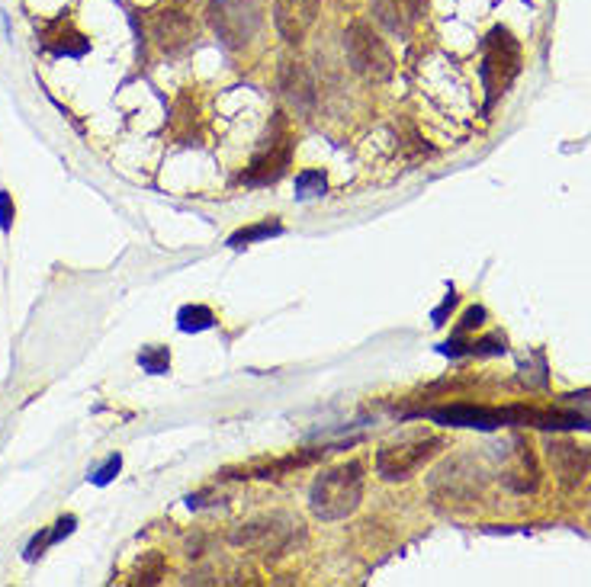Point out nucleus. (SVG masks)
Listing matches in <instances>:
<instances>
[{"label": "nucleus", "mask_w": 591, "mask_h": 587, "mask_svg": "<svg viewBox=\"0 0 591 587\" xmlns=\"http://www.w3.org/2000/svg\"><path fill=\"white\" fill-rule=\"evenodd\" d=\"M155 39L164 52H177V49H184V45L193 39V23L190 17H184V13H177V10H168V13H161V17L155 20Z\"/></svg>", "instance_id": "9b49d317"}, {"label": "nucleus", "mask_w": 591, "mask_h": 587, "mask_svg": "<svg viewBox=\"0 0 591 587\" xmlns=\"http://www.w3.org/2000/svg\"><path fill=\"white\" fill-rule=\"evenodd\" d=\"M437 450H441V440L437 437L389 443L376 453V469H380V475L386 478V482H399V478H408L415 469H421Z\"/></svg>", "instance_id": "39448f33"}, {"label": "nucleus", "mask_w": 591, "mask_h": 587, "mask_svg": "<svg viewBox=\"0 0 591 587\" xmlns=\"http://www.w3.org/2000/svg\"><path fill=\"white\" fill-rule=\"evenodd\" d=\"M290 154H293V145H290V138L280 135V142H264V148L254 154V161L251 167L245 171V183H274L280 180V174L290 167Z\"/></svg>", "instance_id": "0eeeda50"}, {"label": "nucleus", "mask_w": 591, "mask_h": 587, "mask_svg": "<svg viewBox=\"0 0 591 587\" xmlns=\"http://www.w3.org/2000/svg\"><path fill=\"white\" fill-rule=\"evenodd\" d=\"M302 4H312V0H302Z\"/></svg>", "instance_id": "412c9836"}, {"label": "nucleus", "mask_w": 591, "mask_h": 587, "mask_svg": "<svg viewBox=\"0 0 591 587\" xmlns=\"http://www.w3.org/2000/svg\"><path fill=\"white\" fill-rule=\"evenodd\" d=\"M274 20H277V29L283 33V39L286 42H302V33H306V26H309V20H312V13H299L290 7V4H277V13H274Z\"/></svg>", "instance_id": "f8f14e48"}, {"label": "nucleus", "mask_w": 591, "mask_h": 587, "mask_svg": "<svg viewBox=\"0 0 591 587\" xmlns=\"http://www.w3.org/2000/svg\"><path fill=\"white\" fill-rule=\"evenodd\" d=\"M547 459H550V466H553V475H556L563 485L582 482V478L588 475V466H591L588 450H582V446H575L572 440H550V446H547Z\"/></svg>", "instance_id": "6e6552de"}, {"label": "nucleus", "mask_w": 591, "mask_h": 587, "mask_svg": "<svg viewBox=\"0 0 591 587\" xmlns=\"http://www.w3.org/2000/svg\"><path fill=\"white\" fill-rule=\"evenodd\" d=\"M212 321H216V315H212L206 305H184L177 312V328L184 334H200L212 328Z\"/></svg>", "instance_id": "ddd939ff"}, {"label": "nucleus", "mask_w": 591, "mask_h": 587, "mask_svg": "<svg viewBox=\"0 0 591 587\" xmlns=\"http://www.w3.org/2000/svg\"><path fill=\"white\" fill-rule=\"evenodd\" d=\"M280 90H283L286 103H290L296 113H309L315 106V81H312V74L302 61H283Z\"/></svg>", "instance_id": "1a4fd4ad"}, {"label": "nucleus", "mask_w": 591, "mask_h": 587, "mask_svg": "<svg viewBox=\"0 0 591 587\" xmlns=\"http://www.w3.org/2000/svg\"><path fill=\"white\" fill-rule=\"evenodd\" d=\"M10 222H13V206H10V196L0 193V228L10 231Z\"/></svg>", "instance_id": "6ab92c4d"}, {"label": "nucleus", "mask_w": 591, "mask_h": 587, "mask_svg": "<svg viewBox=\"0 0 591 587\" xmlns=\"http://www.w3.org/2000/svg\"><path fill=\"white\" fill-rule=\"evenodd\" d=\"M363 501V466L344 462L322 472L309 488V507L318 520H344L351 517Z\"/></svg>", "instance_id": "f257e3e1"}, {"label": "nucleus", "mask_w": 591, "mask_h": 587, "mask_svg": "<svg viewBox=\"0 0 591 587\" xmlns=\"http://www.w3.org/2000/svg\"><path fill=\"white\" fill-rule=\"evenodd\" d=\"M164 575V559L158 552H148L145 559L135 568V584H158Z\"/></svg>", "instance_id": "f3484780"}, {"label": "nucleus", "mask_w": 591, "mask_h": 587, "mask_svg": "<svg viewBox=\"0 0 591 587\" xmlns=\"http://www.w3.org/2000/svg\"><path fill=\"white\" fill-rule=\"evenodd\" d=\"M283 235V225L280 222H261V225H251V228H241L235 231V235L229 238L232 247H245V244H254V241H264V238H277Z\"/></svg>", "instance_id": "4468645a"}, {"label": "nucleus", "mask_w": 591, "mask_h": 587, "mask_svg": "<svg viewBox=\"0 0 591 587\" xmlns=\"http://www.w3.org/2000/svg\"><path fill=\"white\" fill-rule=\"evenodd\" d=\"M74 523H78V520H74L71 514H68V517H62V520H58V523H55L58 530H55V533H49V539H52V543H58V539H62V536H68V533L74 530Z\"/></svg>", "instance_id": "aec40b11"}, {"label": "nucleus", "mask_w": 591, "mask_h": 587, "mask_svg": "<svg viewBox=\"0 0 591 587\" xmlns=\"http://www.w3.org/2000/svg\"><path fill=\"white\" fill-rule=\"evenodd\" d=\"M299 523L286 520V517H261V520H251V523H241V527L232 533V543L235 546H245V549H257V552H274L280 555L286 546L293 543Z\"/></svg>", "instance_id": "423d86ee"}, {"label": "nucleus", "mask_w": 591, "mask_h": 587, "mask_svg": "<svg viewBox=\"0 0 591 587\" xmlns=\"http://www.w3.org/2000/svg\"><path fill=\"white\" fill-rule=\"evenodd\" d=\"M328 190V180L322 171H302L296 177V196L299 199H315V196H325Z\"/></svg>", "instance_id": "2eb2a0df"}, {"label": "nucleus", "mask_w": 591, "mask_h": 587, "mask_svg": "<svg viewBox=\"0 0 591 587\" xmlns=\"http://www.w3.org/2000/svg\"><path fill=\"white\" fill-rule=\"evenodd\" d=\"M424 10V0H373V20L396 36L412 33Z\"/></svg>", "instance_id": "9d476101"}, {"label": "nucleus", "mask_w": 591, "mask_h": 587, "mask_svg": "<svg viewBox=\"0 0 591 587\" xmlns=\"http://www.w3.org/2000/svg\"><path fill=\"white\" fill-rule=\"evenodd\" d=\"M139 366L151 376H161V373H168V369H171V353L164 347H145L139 353Z\"/></svg>", "instance_id": "dca6fc26"}, {"label": "nucleus", "mask_w": 591, "mask_h": 587, "mask_svg": "<svg viewBox=\"0 0 591 587\" xmlns=\"http://www.w3.org/2000/svg\"><path fill=\"white\" fill-rule=\"evenodd\" d=\"M344 52L351 68L360 77H370V81H386L392 74V55L386 49V42L373 33L367 23H351L344 33Z\"/></svg>", "instance_id": "7ed1b4c3"}, {"label": "nucleus", "mask_w": 591, "mask_h": 587, "mask_svg": "<svg viewBox=\"0 0 591 587\" xmlns=\"http://www.w3.org/2000/svg\"><path fill=\"white\" fill-rule=\"evenodd\" d=\"M209 26L229 49H245L254 42L257 29L264 23L261 0H212L209 4Z\"/></svg>", "instance_id": "f03ea898"}, {"label": "nucleus", "mask_w": 591, "mask_h": 587, "mask_svg": "<svg viewBox=\"0 0 591 587\" xmlns=\"http://www.w3.org/2000/svg\"><path fill=\"white\" fill-rule=\"evenodd\" d=\"M119 466H123V459H119V456H110V459H106V466H103L100 472H94V485H110L113 475L119 472Z\"/></svg>", "instance_id": "a211bd4d"}, {"label": "nucleus", "mask_w": 591, "mask_h": 587, "mask_svg": "<svg viewBox=\"0 0 591 587\" xmlns=\"http://www.w3.org/2000/svg\"><path fill=\"white\" fill-rule=\"evenodd\" d=\"M521 68V49L511 39L508 29H492L486 39V55H482V84L489 90V103L505 94V87L514 81Z\"/></svg>", "instance_id": "20e7f679"}]
</instances>
